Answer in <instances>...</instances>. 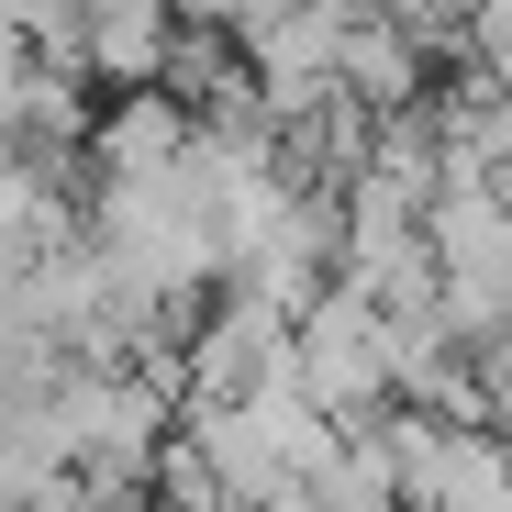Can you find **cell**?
Instances as JSON below:
<instances>
[{"label": "cell", "mask_w": 512, "mask_h": 512, "mask_svg": "<svg viewBox=\"0 0 512 512\" xmlns=\"http://www.w3.org/2000/svg\"><path fill=\"white\" fill-rule=\"evenodd\" d=\"M357 12H412V0H357Z\"/></svg>", "instance_id": "obj_4"}, {"label": "cell", "mask_w": 512, "mask_h": 512, "mask_svg": "<svg viewBox=\"0 0 512 512\" xmlns=\"http://www.w3.org/2000/svg\"><path fill=\"white\" fill-rule=\"evenodd\" d=\"M290 390L323 401L334 423H368L390 401V357H379V312L346 290V279H323L301 312H290Z\"/></svg>", "instance_id": "obj_1"}, {"label": "cell", "mask_w": 512, "mask_h": 512, "mask_svg": "<svg viewBox=\"0 0 512 512\" xmlns=\"http://www.w3.org/2000/svg\"><path fill=\"white\" fill-rule=\"evenodd\" d=\"M446 67L490 78V90L512 101V0H468V12H457V56H446Z\"/></svg>", "instance_id": "obj_3"}, {"label": "cell", "mask_w": 512, "mask_h": 512, "mask_svg": "<svg viewBox=\"0 0 512 512\" xmlns=\"http://www.w3.org/2000/svg\"><path fill=\"white\" fill-rule=\"evenodd\" d=\"M435 45H423L401 12H346V45H334V90L368 101V112H412L423 90H435Z\"/></svg>", "instance_id": "obj_2"}]
</instances>
